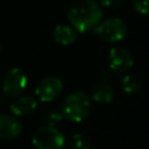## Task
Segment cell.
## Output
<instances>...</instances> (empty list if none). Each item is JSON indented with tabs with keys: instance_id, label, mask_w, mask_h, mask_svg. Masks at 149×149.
I'll list each match as a JSON object with an SVG mask.
<instances>
[{
	"instance_id": "3957f363",
	"label": "cell",
	"mask_w": 149,
	"mask_h": 149,
	"mask_svg": "<svg viewBox=\"0 0 149 149\" xmlns=\"http://www.w3.org/2000/svg\"><path fill=\"white\" fill-rule=\"evenodd\" d=\"M65 137L61 130L48 125L40 127L33 136L35 149H63Z\"/></svg>"
},
{
	"instance_id": "6da1fadb",
	"label": "cell",
	"mask_w": 149,
	"mask_h": 149,
	"mask_svg": "<svg viewBox=\"0 0 149 149\" xmlns=\"http://www.w3.org/2000/svg\"><path fill=\"white\" fill-rule=\"evenodd\" d=\"M68 20L79 33L97 28L102 19V9L94 0H76L68 9Z\"/></svg>"
},
{
	"instance_id": "2e32d148",
	"label": "cell",
	"mask_w": 149,
	"mask_h": 149,
	"mask_svg": "<svg viewBox=\"0 0 149 149\" xmlns=\"http://www.w3.org/2000/svg\"><path fill=\"white\" fill-rule=\"evenodd\" d=\"M100 5L107 7V8H115L118 6H120V3L122 2V0H98Z\"/></svg>"
},
{
	"instance_id": "5bb4252c",
	"label": "cell",
	"mask_w": 149,
	"mask_h": 149,
	"mask_svg": "<svg viewBox=\"0 0 149 149\" xmlns=\"http://www.w3.org/2000/svg\"><path fill=\"white\" fill-rule=\"evenodd\" d=\"M63 118H64V116H63V114H62L61 111L51 109V111H49V112L45 114L44 120H45V122H47L48 126L55 127L57 123H59V122L63 120Z\"/></svg>"
},
{
	"instance_id": "e0dca14e",
	"label": "cell",
	"mask_w": 149,
	"mask_h": 149,
	"mask_svg": "<svg viewBox=\"0 0 149 149\" xmlns=\"http://www.w3.org/2000/svg\"><path fill=\"white\" fill-rule=\"evenodd\" d=\"M3 102V95H2V93H0V105Z\"/></svg>"
},
{
	"instance_id": "8992f818",
	"label": "cell",
	"mask_w": 149,
	"mask_h": 149,
	"mask_svg": "<svg viewBox=\"0 0 149 149\" xmlns=\"http://www.w3.org/2000/svg\"><path fill=\"white\" fill-rule=\"evenodd\" d=\"M62 91H63L62 80L58 77L49 76V77L43 78L38 83L35 93L41 101L48 102V101H52L56 98H58Z\"/></svg>"
},
{
	"instance_id": "5b68a950",
	"label": "cell",
	"mask_w": 149,
	"mask_h": 149,
	"mask_svg": "<svg viewBox=\"0 0 149 149\" xmlns=\"http://www.w3.org/2000/svg\"><path fill=\"white\" fill-rule=\"evenodd\" d=\"M28 84V78L23 70L14 68L7 72L2 80V91L8 97H16L23 92Z\"/></svg>"
},
{
	"instance_id": "7a4b0ae2",
	"label": "cell",
	"mask_w": 149,
	"mask_h": 149,
	"mask_svg": "<svg viewBox=\"0 0 149 149\" xmlns=\"http://www.w3.org/2000/svg\"><path fill=\"white\" fill-rule=\"evenodd\" d=\"M90 107V97L84 91H74L63 101L61 112L65 119L73 122H80L87 116Z\"/></svg>"
},
{
	"instance_id": "9a60e30c",
	"label": "cell",
	"mask_w": 149,
	"mask_h": 149,
	"mask_svg": "<svg viewBox=\"0 0 149 149\" xmlns=\"http://www.w3.org/2000/svg\"><path fill=\"white\" fill-rule=\"evenodd\" d=\"M133 8L142 15H149V0H132Z\"/></svg>"
},
{
	"instance_id": "30bf717a",
	"label": "cell",
	"mask_w": 149,
	"mask_h": 149,
	"mask_svg": "<svg viewBox=\"0 0 149 149\" xmlns=\"http://www.w3.org/2000/svg\"><path fill=\"white\" fill-rule=\"evenodd\" d=\"M52 38L57 44L69 45L77 40V30L66 24H58L52 31Z\"/></svg>"
},
{
	"instance_id": "7c38bea8",
	"label": "cell",
	"mask_w": 149,
	"mask_h": 149,
	"mask_svg": "<svg viewBox=\"0 0 149 149\" xmlns=\"http://www.w3.org/2000/svg\"><path fill=\"white\" fill-rule=\"evenodd\" d=\"M120 86L125 93L134 94L142 88V80L136 74H126L121 78Z\"/></svg>"
},
{
	"instance_id": "8fae6325",
	"label": "cell",
	"mask_w": 149,
	"mask_h": 149,
	"mask_svg": "<svg viewBox=\"0 0 149 149\" xmlns=\"http://www.w3.org/2000/svg\"><path fill=\"white\" fill-rule=\"evenodd\" d=\"M91 94H92L93 100L97 102H100V104H108L113 100V97H114L113 88L106 83L97 84L92 88Z\"/></svg>"
},
{
	"instance_id": "ba28073f",
	"label": "cell",
	"mask_w": 149,
	"mask_h": 149,
	"mask_svg": "<svg viewBox=\"0 0 149 149\" xmlns=\"http://www.w3.org/2000/svg\"><path fill=\"white\" fill-rule=\"evenodd\" d=\"M21 132L22 125L15 116L0 114V139L12 140L17 137Z\"/></svg>"
},
{
	"instance_id": "9c48e42d",
	"label": "cell",
	"mask_w": 149,
	"mask_h": 149,
	"mask_svg": "<svg viewBox=\"0 0 149 149\" xmlns=\"http://www.w3.org/2000/svg\"><path fill=\"white\" fill-rule=\"evenodd\" d=\"M36 108H37L36 100L33 97H29V95H24V97L17 98L9 106L10 112L16 116L29 115V114L34 113Z\"/></svg>"
},
{
	"instance_id": "52a82bcc",
	"label": "cell",
	"mask_w": 149,
	"mask_h": 149,
	"mask_svg": "<svg viewBox=\"0 0 149 149\" xmlns=\"http://www.w3.org/2000/svg\"><path fill=\"white\" fill-rule=\"evenodd\" d=\"M108 61L109 68L115 72H126L134 64V59L130 52L123 47L112 48L108 55Z\"/></svg>"
},
{
	"instance_id": "ac0fdd59",
	"label": "cell",
	"mask_w": 149,
	"mask_h": 149,
	"mask_svg": "<svg viewBox=\"0 0 149 149\" xmlns=\"http://www.w3.org/2000/svg\"><path fill=\"white\" fill-rule=\"evenodd\" d=\"M0 51H1V43H0Z\"/></svg>"
},
{
	"instance_id": "4fadbf2b",
	"label": "cell",
	"mask_w": 149,
	"mask_h": 149,
	"mask_svg": "<svg viewBox=\"0 0 149 149\" xmlns=\"http://www.w3.org/2000/svg\"><path fill=\"white\" fill-rule=\"evenodd\" d=\"M70 149H90V141L83 134H74L69 142Z\"/></svg>"
},
{
	"instance_id": "277c9868",
	"label": "cell",
	"mask_w": 149,
	"mask_h": 149,
	"mask_svg": "<svg viewBox=\"0 0 149 149\" xmlns=\"http://www.w3.org/2000/svg\"><path fill=\"white\" fill-rule=\"evenodd\" d=\"M97 35L105 42H118L121 41L127 34L126 23L119 17L107 19L100 22L95 28Z\"/></svg>"
}]
</instances>
